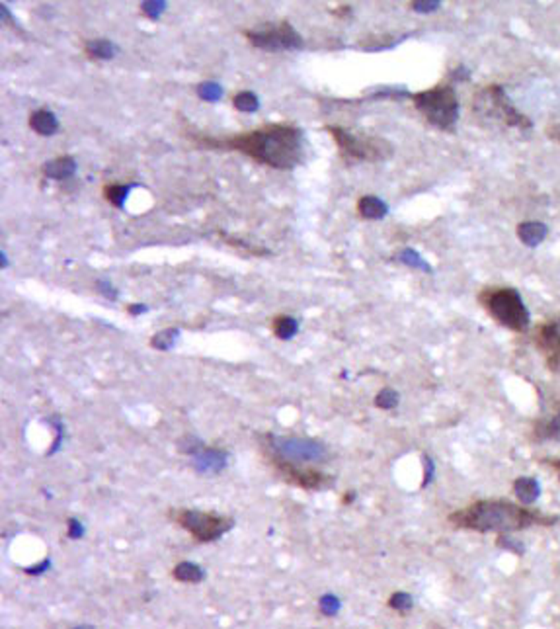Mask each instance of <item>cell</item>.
<instances>
[{
    "instance_id": "1",
    "label": "cell",
    "mask_w": 560,
    "mask_h": 629,
    "mask_svg": "<svg viewBox=\"0 0 560 629\" xmlns=\"http://www.w3.org/2000/svg\"><path fill=\"white\" fill-rule=\"evenodd\" d=\"M211 145L239 151L260 164H268L279 171L295 168L303 160V153H305L303 131L287 124H270L246 131L242 135H234L223 141H211Z\"/></svg>"
},
{
    "instance_id": "2",
    "label": "cell",
    "mask_w": 560,
    "mask_h": 629,
    "mask_svg": "<svg viewBox=\"0 0 560 629\" xmlns=\"http://www.w3.org/2000/svg\"><path fill=\"white\" fill-rule=\"evenodd\" d=\"M557 516L539 514L523 504L510 503L503 499L494 501H477L467 508L455 510L449 516V522L461 530H472L480 534H514L531 526H552Z\"/></svg>"
},
{
    "instance_id": "3",
    "label": "cell",
    "mask_w": 560,
    "mask_h": 629,
    "mask_svg": "<svg viewBox=\"0 0 560 629\" xmlns=\"http://www.w3.org/2000/svg\"><path fill=\"white\" fill-rule=\"evenodd\" d=\"M479 301L492 319L510 331L526 332L531 325V313L515 287H486Z\"/></svg>"
},
{
    "instance_id": "4",
    "label": "cell",
    "mask_w": 560,
    "mask_h": 629,
    "mask_svg": "<svg viewBox=\"0 0 560 629\" xmlns=\"http://www.w3.org/2000/svg\"><path fill=\"white\" fill-rule=\"evenodd\" d=\"M416 110L441 131H451L459 119V96L451 84H437L430 90L412 94Z\"/></svg>"
},
{
    "instance_id": "5",
    "label": "cell",
    "mask_w": 560,
    "mask_h": 629,
    "mask_svg": "<svg viewBox=\"0 0 560 629\" xmlns=\"http://www.w3.org/2000/svg\"><path fill=\"white\" fill-rule=\"evenodd\" d=\"M472 108L482 117H488L492 122H500L506 127H515V129H521V131L533 127L531 119L526 114H521L514 104L510 102L508 94L500 84H490V86L482 88L474 96Z\"/></svg>"
},
{
    "instance_id": "6",
    "label": "cell",
    "mask_w": 560,
    "mask_h": 629,
    "mask_svg": "<svg viewBox=\"0 0 560 629\" xmlns=\"http://www.w3.org/2000/svg\"><path fill=\"white\" fill-rule=\"evenodd\" d=\"M330 135L336 141L340 155L346 160H359V162H377L389 159L392 155V145L389 141L371 135H357L346 127L330 126Z\"/></svg>"
},
{
    "instance_id": "7",
    "label": "cell",
    "mask_w": 560,
    "mask_h": 629,
    "mask_svg": "<svg viewBox=\"0 0 560 629\" xmlns=\"http://www.w3.org/2000/svg\"><path fill=\"white\" fill-rule=\"evenodd\" d=\"M268 447L272 449V459L293 463V465H307V463H320L328 458V447L319 440L310 438H293V436H268Z\"/></svg>"
},
{
    "instance_id": "8",
    "label": "cell",
    "mask_w": 560,
    "mask_h": 629,
    "mask_svg": "<svg viewBox=\"0 0 560 629\" xmlns=\"http://www.w3.org/2000/svg\"><path fill=\"white\" fill-rule=\"evenodd\" d=\"M172 520L186 532H190V536L199 543H211L223 538L234 526V520L229 516L201 512L195 508H180L172 512Z\"/></svg>"
},
{
    "instance_id": "9",
    "label": "cell",
    "mask_w": 560,
    "mask_h": 629,
    "mask_svg": "<svg viewBox=\"0 0 560 629\" xmlns=\"http://www.w3.org/2000/svg\"><path fill=\"white\" fill-rule=\"evenodd\" d=\"M246 37L254 47L263 49V51H272V53L297 51L305 46L301 34L289 22H279L260 28V30H250V32H246Z\"/></svg>"
},
{
    "instance_id": "10",
    "label": "cell",
    "mask_w": 560,
    "mask_h": 629,
    "mask_svg": "<svg viewBox=\"0 0 560 629\" xmlns=\"http://www.w3.org/2000/svg\"><path fill=\"white\" fill-rule=\"evenodd\" d=\"M274 467L277 470V473L291 485H297L303 489H309V491H320V489H328L332 487L330 475H324L317 470H310V467H303V465H293V463H283V461H275L272 459Z\"/></svg>"
},
{
    "instance_id": "11",
    "label": "cell",
    "mask_w": 560,
    "mask_h": 629,
    "mask_svg": "<svg viewBox=\"0 0 560 629\" xmlns=\"http://www.w3.org/2000/svg\"><path fill=\"white\" fill-rule=\"evenodd\" d=\"M537 348L547 356L550 369L560 367V317L541 325L535 336Z\"/></svg>"
},
{
    "instance_id": "12",
    "label": "cell",
    "mask_w": 560,
    "mask_h": 629,
    "mask_svg": "<svg viewBox=\"0 0 560 629\" xmlns=\"http://www.w3.org/2000/svg\"><path fill=\"white\" fill-rule=\"evenodd\" d=\"M229 454L217 447H203L194 456V467L203 475H217L227 467Z\"/></svg>"
},
{
    "instance_id": "13",
    "label": "cell",
    "mask_w": 560,
    "mask_h": 629,
    "mask_svg": "<svg viewBox=\"0 0 560 629\" xmlns=\"http://www.w3.org/2000/svg\"><path fill=\"white\" fill-rule=\"evenodd\" d=\"M549 235V227L541 221H523L517 225V239L526 246H539Z\"/></svg>"
},
{
    "instance_id": "14",
    "label": "cell",
    "mask_w": 560,
    "mask_h": 629,
    "mask_svg": "<svg viewBox=\"0 0 560 629\" xmlns=\"http://www.w3.org/2000/svg\"><path fill=\"white\" fill-rule=\"evenodd\" d=\"M514 494L517 496L519 504L523 506H533L541 496V483L535 477H517L514 481Z\"/></svg>"
},
{
    "instance_id": "15",
    "label": "cell",
    "mask_w": 560,
    "mask_h": 629,
    "mask_svg": "<svg viewBox=\"0 0 560 629\" xmlns=\"http://www.w3.org/2000/svg\"><path fill=\"white\" fill-rule=\"evenodd\" d=\"M41 171L51 180H65V178H70L77 172V160L69 157V155L57 157V159L47 160Z\"/></svg>"
},
{
    "instance_id": "16",
    "label": "cell",
    "mask_w": 560,
    "mask_h": 629,
    "mask_svg": "<svg viewBox=\"0 0 560 629\" xmlns=\"http://www.w3.org/2000/svg\"><path fill=\"white\" fill-rule=\"evenodd\" d=\"M30 127L34 129L37 135L51 137V135H55L59 131L57 115L53 114L51 110H35L34 114L30 115Z\"/></svg>"
},
{
    "instance_id": "17",
    "label": "cell",
    "mask_w": 560,
    "mask_h": 629,
    "mask_svg": "<svg viewBox=\"0 0 560 629\" xmlns=\"http://www.w3.org/2000/svg\"><path fill=\"white\" fill-rule=\"evenodd\" d=\"M357 211L363 219H371V221H379L389 213V206L377 197V195H363L357 202Z\"/></svg>"
},
{
    "instance_id": "18",
    "label": "cell",
    "mask_w": 560,
    "mask_h": 629,
    "mask_svg": "<svg viewBox=\"0 0 560 629\" xmlns=\"http://www.w3.org/2000/svg\"><path fill=\"white\" fill-rule=\"evenodd\" d=\"M533 434H535V438H537L539 442H545V440L560 442V411L554 412L552 416H547V418L539 420V423L535 424Z\"/></svg>"
},
{
    "instance_id": "19",
    "label": "cell",
    "mask_w": 560,
    "mask_h": 629,
    "mask_svg": "<svg viewBox=\"0 0 560 629\" xmlns=\"http://www.w3.org/2000/svg\"><path fill=\"white\" fill-rule=\"evenodd\" d=\"M84 49H86V53L92 59H100V61L114 59L115 53H117V46H115L114 41H110V39H92V41H86Z\"/></svg>"
},
{
    "instance_id": "20",
    "label": "cell",
    "mask_w": 560,
    "mask_h": 629,
    "mask_svg": "<svg viewBox=\"0 0 560 629\" xmlns=\"http://www.w3.org/2000/svg\"><path fill=\"white\" fill-rule=\"evenodd\" d=\"M272 329H274V334L279 340H291L299 332V320L291 315H277Z\"/></svg>"
},
{
    "instance_id": "21",
    "label": "cell",
    "mask_w": 560,
    "mask_h": 629,
    "mask_svg": "<svg viewBox=\"0 0 560 629\" xmlns=\"http://www.w3.org/2000/svg\"><path fill=\"white\" fill-rule=\"evenodd\" d=\"M174 579L176 581H180V583H199V581H203V569H199L195 563H190V561H182V563H178L176 567H174Z\"/></svg>"
},
{
    "instance_id": "22",
    "label": "cell",
    "mask_w": 560,
    "mask_h": 629,
    "mask_svg": "<svg viewBox=\"0 0 560 629\" xmlns=\"http://www.w3.org/2000/svg\"><path fill=\"white\" fill-rule=\"evenodd\" d=\"M397 260L402 262L404 266H408V268H414V270H422L426 274H432V266L423 260V256L420 252H416L414 249H404V251H400L397 254Z\"/></svg>"
},
{
    "instance_id": "23",
    "label": "cell",
    "mask_w": 560,
    "mask_h": 629,
    "mask_svg": "<svg viewBox=\"0 0 560 629\" xmlns=\"http://www.w3.org/2000/svg\"><path fill=\"white\" fill-rule=\"evenodd\" d=\"M131 190H133L131 184H126V186H123V184H112V186H106V188H103V197H106L112 206L123 207Z\"/></svg>"
},
{
    "instance_id": "24",
    "label": "cell",
    "mask_w": 560,
    "mask_h": 629,
    "mask_svg": "<svg viewBox=\"0 0 560 629\" xmlns=\"http://www.w3.org/2000/svg\"><path fill=\"white\" fill-rule=\"evenodd\" d=\"M178 338H180V331L178 329H164V331L157 332L150 338V346L160 350V352H168L170 348H174V344L178 342Z\"/></svg>"
},
{
    "instance_id": "25",
    "label": "cell",
    "mask_w": 560,
    "mask_h": 629,
    "mask_svg": "<svg viewBox=\"0 0 560 629\" xmlns=\"http://www.w3.org/2000/svg\"><path fill=\"white\" fill-rule=\"evenodd\" d=\"M232 104H234V108H237L239 112H244V114L258 112V108H260V100H258V96H256L254 92H248V90L239 92V94L232 98Z\"/></svg>"
},
{
    "instance_id": "26",
    "label": "cell",
    "mask_w": 560,
    "mask_h": 629,
    "mask_svg": "<svg viewBox=\"0 0 560 629\" xmlns=\"http://www.w3.org/2000/svg\"><path fill=\"white\" fill-rule=\"evenodd\" d=\"M399 403L400 395L394 389H390V387L381 389L377 393V397H375V407H377V409H383V411H392V409H397Z\"/></svg>"
},
{
    "instance_id": "27",
    "label": "cell",
    "mask_w": 560,
    "mask_h": 629,
    "mask_svg": "<svg viewBox=\"0 0 560 629\" xmlns=\"http://www.w3.org/2000/svg\"><path fill=\"white\" fill-rule=\"evenodd\" d=\"M197 96L206 102H217L219 98L223 96V88L217 82H201L197 86Z\"/></svg>"
},
{
    "instance_id": "28",
    "label": "cell",
    "mask_w": 560,
    "mask_h": 629,
    "mask_svg": "<svg viewBox=\"0 0 560 629\" xmlns=\"http://www.w3.org/2000/svg\"><path fill=\"white\" fill-rule=\"evenodd\" d=\"M168 8V2H164V0H147V2H141V12L150 18V20H159L160 16H162V12H166Z\"/></svg>"
},
{
    "instance_id": "29",
    "label": "cell",
    "mask_w": 560,
    "mask_h": 629,
    "mask_svg": "<svg viewBox=\"0 0 560 629\" xmlns=\"http://www.w3.org/2000/svg\"><path fill=\"white\" fill-rule=\"evenodd\" d=\"M412 604H414V600H412V596L408 592H394L389 598V606L392 610H397V612H408Z\"/></svg>"
},
{
    "instance_id": "30",
    "label": "cell",
    "mask_w": 560,
    "mask_h": 629,
    "mask_svg": "<svg viewBox=\"0 0 560 629\" xmlns=\"http://www.w3.org/2000/svg\"><path fill=\"white\" fill-rule=\"evenodd\" d=\"M180 446V452H186V454H190L192 458H194L195 454L199 452V449H203V442L201 440H197L195 436H186L182 442L178 444Z\"/></svg>"
},
{
    "instance_id": "31",
    "label": "cell",
    "mask_w": 560,
    "mask_h": 629,
    "mask_svg": "<svg viewBox=\"0 0 560 629\" xmlns=\"http://www.w3.org/2000/svg\"><path fill=\"white\" fill-rule=\"evenodd\" d=\"M320 610H322V614H326V616H334V614H338V610H340V600L332 594L322 596V600H320Z\"/></svg>"
},
{
    "instance_id": "32",
    "label": "cell",
    "mask_w": 560,
    "mask_h": 629,
    "mask_svg": "<svg viewBox=\"0 0 560 629\" xmlns=\"http://www.w3.org/2000/svg\"><path fill=\"white\" fill-rule=\"evenodd\" d=\"M410 6L412 10L420 12V14H428V12L437 10L441 6V2L439 0H416V2H412Z\"/></svg>"
},
{
    "instance_id": "33",
    "label": "cell",
    "mask_w": 560,
    "mask_h": 629,
    "mask_svg": "<svg viewBox=\"0 0 560 629\" xmlns=\"http://www.w3.org/2000/svg\"><path fill=\"white\" fill-rule=\"evenodd\" d=\"M498 545H500L502 550L514 551V553H523V545H521L517 539L510 538V534H502V536L498 538Z\"/></svg>"
},
{
    "instance_id": "34",
    "label": "cell",
    "mask_w": 560,
    "mask_h": 629,
    "mask_svg": "<svg viewBox=\"0 0 560 629\" xmlns=\"http://www.w3.org/2000/svg\"><path fill=\"white\" fill-rule=\"evenodd\" d=\"M423 481H422V489H426L435 477V463L434 459L430 458V456H423Z\"/></svg>"
},
{
    "instance_id": "35",
    "label": "cell",
    "mask_w": 560,
    "mask_h": 629,
    "mask_svg": "<svg viewBox=\"0 0 560 629\" xmlns=\"http://www.w3.org/2000/svg\"><path fill=\"white\" fill-rule=\"evenodd\" d=\"M96 289L102 293L103 298L110 299V301H115V299H117V289H115L108 280H98V282H96Z\"/></svg>"
},
{
    "instance_id": "36",
    "label": "cell",
    "mask_w": 560,
    "mask_h": 629,
    "mask_svg": "<svg viewBox=\"0 0 560 629\" xmlns=\"http://www.w3.org/2000/svg\"><path fill=\"white\" fill-rule=\"evenodd\" d=\"M69 530H67V536L70 539H80L84 536V526H82V522L77 520V518H69Z\"/></svg>"
},
{
    "instance_id": "37",
    "label": "cell",
    "mask_w": 560,
    "mask_h": 629,
    "mask_svg": "<svg viewBox=\"0 0 560 629\" xmlns=\"http://www.w3.org/2000/svg\"><path fill=\"white\" fill-rule=\"evenodd\" d=\"M453 79L467 80V79H469V70L465 69V67H459V69L453 70Z\"/></svg>"
},
{
    "instance_id": "38",
    "label": "cell",
    "mask_w": 560,
    "mask_h": 629,
    "mask_svg": "<svg viewBox=\"0 0 560 629\" xmlns=\"http://www.w3.org/2000/svg\"><path fill=\"white\" fill-rule=\"evenodd\" d=\"M149 307L147 305H129V313L131 315H141V313H147Z\"/></svg>"
},
{
    "instance_id": "39",
    "label": "cell",
    "mask_w": 560,
    "mask_h": 629,
    "mask_svg": "<svg viewBox=\"0 0 560 629\" xmlns=\"http://www.w3.org/2000/svg\"><path fill=\"white\" fill-rule=\"evenodd\" d=\"M547 131H549V137L550 139H554V141H559V143H560V126L549 127Z\"/></svg>"
},
{
    "instance_id": "40",
    "label": "cell",
    "mask_w": 560,
    "mask_h": 629,
    "mask_svg": "<svg viewBox=\"0 0 560 629\" xmlns=\"http://www.w3.org/2000/svg\"><path fill=\"white\" fill-rule=\"evenodd\" d=\"M43 569H47V561H43L41 565H37V567H34V569H28V572H32V574H39V572L43 571Z\"/></svg>"
},
{
    "instance_id": "41",
    "label": "cell",
    "mask_w": 560,
    "mask_h": 629,
    "mask_svg": "<svg viewBox=\"0 0 560 629\" xmlns=\"http://www.w3.org/2000/svg\"><path fill=\"white\" fill-rule=\"evenodd\" d=\"M549 463H550V467L557 471V475H559V481H560V459H552V461H549Z\"/></svg>"
},
{
    "instance_id": "42",
    "label": "cell",
    "mask_w": 560,
    "mask_h": 629,
    "mask_svg": "<svg viewBox=\"0 0 560 629\" xmlns=\"http://www.w3.org/2000/svg\"><path fill=\"white\" fill-rule=\"evenodd\" d=\"M0 262H2V268H6V266H8V260H6V252H0Z\"/></svg>"
}]
</instances>
